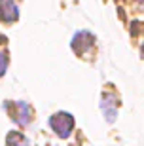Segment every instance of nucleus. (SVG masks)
<instances>
[{
	"instance_id": "6",
	"label": "nucleus",
	"mask_w": 144,
	"mask_h": 146,
	"mask_svg": "<svg viewBox=\"0 0 144 146\" xmlns=\"http://www.w3.org/2000/svg\"><path fill=\"white\" fill-rule=\"evenodd\" d=\"M6 68H8V57L4 51H0V76L6 72Z\"/></svg>"
},
{
	"instance_id": "7",
	"label": "nucleus",
	"mask_w": 144,
	"mask_h": 146,
	"mask_svg": "<svg viewBox=\"0 0 144 146\" xmlns=\"http://www.w3.org/2000/svg\"><path fill=\"white\" fill-rule=\"evenodd\" d=\"M142 51H144V46H142Z\"/></svg>"
},
{
	"instance_id": "5",
	"label": "nucleus",
	"mask_w": 144,
	"mask_h": 146,
	"mask_svg": "<svg viewBox=\"0 0 144 146\" xmlns=\"http://www.w3.org/2000/svg\"><path fill=\"white\" fill-rule=\"evenodd\" d=\"M8 146H31V141L19 131H11L8 135Z\"/></svg>"
},
{
	"instance_id": "3",
	"label": "nucleus",
	"mask_w": 144,
	"mask_h": 146,
	"mask_svg": "<svg viewBox=\"0 0 144 146\" xmlns=\"http://www.w3.org/2000/svg\"><path fill=\"white\" fill-rule=\"evenodd\" d=\"M101 108L104 112L108 121H114L117 114V108H116V97L114 95H102V101H101Z\"/></svg>"
},
{
	"instance_id": "4",
	"label": "nucleus",
	"mask_w": 144,
	"mask_h": 146,
	"mask_svg": "<svg viewBox=\"0 0 144 146\" xmlns=\"http://www.w3.org/2000/svg\"><path fill=\"white\" fill-rule=\"evenodd\" d=\"M13 108H15V112H13V119H15L17 123H21V125L31 123V108H29L27 103H15V104H13Z\"/></svg>"
},
{
	"instance_id": "2",
	"label": "nucleus",
	"mask_w": 144,
	"mask_h": 146,
	"mask_svg": "<svg viewBox=\"0 0 144 146\" xmlns=\"http://www.w3.org/2000/svg\"><path fill=\"white\" fill-rule=\"evenodd\" d=\"M17 19V6L13 0H0V21L11 23Z\"/></svg>"
},
{
	"instance_id": "1",
	"label": "nucleus",
	"mask_w": 144,
	"mask_h": 146,
	"mask_svg": "<svg viewBox=\"0 0 144 146\" xmlns=\"http://www.w3.org/2000/svg\"><path fill=\"white\" fill-rule=\"evenodd\" d=\"M49 125H51V129H53L59 137L66 139V137L70 135V131L74 129V118L66 112H57L49 118Z\"/></svg>"
}]
</instances>
